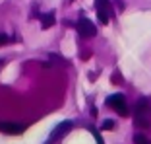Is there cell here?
Masks as SVG:
<instances>
[{"instance_id": "cell-1", "label": "cell", "mask_w": 151, "mask_h": 144, "mask_svg": "<svg viewBox=\"0 0 151 144\" xmlns=\"http://www.w3.org/2000/svg\"><path fill=\"white\" fill-rule=\"evenodd\" d=\"M134 123L139 129H147L151 125V103L149 99L142 97L136 105V113H134Z\"/></svg>"}, {"instance_id": "cell-2", "label": "cell", "mask_w": 151, "mask_h": 144, "mask_svg": "<svg viewBox=\"0 0 151 144\" xmlns=\"http://www.w3.org/2000/svg\"><path fill=\"white\" fill-rule=\"evenodd\" d=\"M107 105L112 107L118 115H128V105H126V97L122 94H112L109 95L107 99Z\"/></svg>"}, {"instance_id": "cell-3", "label": "cell", "mask_w": 151, "mask_h": 144, "mask_svg": "<svg viewBox=\"0 0 151 144\" xmlns=\"http://www.w3.org/2000/svg\"><path fill=\"white\" fill-rule=\"evenodd\" d=\"M78 33H80L81 37H93V35H97V27H95V23L91 22V20L81 18L80 22H78Z\"/></svg>"}, {"instance_id": "cell-4", "label": "cell", "mask_w": 151, "mask_h": 144, "mask_svg": "<svg viewBox=\"0 0 151 144\" xmlns=\"http://www.w3.org/2000/svg\"><path fill=\"white\" fill-rule=\"evenodd\" d=\"M95 8H97L99 22L109 23V18H111V2L109 0H95Z\"/></svg>"}, {"instance_id": "cell-5", "label": "cell", "mask_w": 151, "mask_h": 144, "mask_svg": "<svg viewBox=\"0 0 151 144\" xmlns=\"http://www.w3.org/2000/svg\"><path fill=\"white\" fill-rule=\"evenodd\" d=\"M23 131L25 127L18 123H0V132H6V135H22Z\"/></svg>"}, {"instance_id": "cell-6", "label": "cell", "mask_w": 151, "mask_h": 144, "mask_svg": "<svg viewBox=\"0 0 151 144\" xmlns=\"http://www.w3.org/2000/svg\"><path fill=\"white\" fill-rule=\"evenodd\" d=\"M72 129V121H64V123H60V125L56 127L52 131V135H50V140H56V138H60V136L64 135V132H68Z\"/></svg>"}, {"instance_id": "cell-7", "label": "cell", "mask_w": 151, "mask_h": 144, "mask_svg": "<svg viewBox=\"0 0 151 144\" xmlns=\"http://www.w3.org/2000/svg\"><path fill=\"white\" fill-rule=\"evenodd\" d=\"M54 14H43L41 16V25H43V29H49V27L54 25Z\"/></svg>"}, {"instance_id": "cell-8", "label": "cell", "mask_w": 151, "mask_h": 144, "mask_svg": "<svg viewBox=\"0 0 151 144\" xmlns=\"http://www.w3.org/2000/svg\"><path fill=\"white\" fill-rule=\"evenodd\" d=\"M134 142H136V144H151V140L147 138V136H143L142 132H138V135L134 136Z\"/></svg>"}, {"instance_id": "cell-9", "label": "cell", "mask_w": 151, "mask_h": 144, "mask_svg": "<svg viewBox=\"0 0 151 144\" xmlns=\"http://www.w3.org/2000/svg\"><path fill=\"white\" fill-rule=\"evenodd\" d=\"M114 129V121L107 119V121H103V131H112Z\"/></svg>"}, {"instance_id": "cell-10", "label": "cell", "mask_w": 151, "mask_h": 144, "mask_svg": "<svg viewBox=\"0 0 151 144\" xmlns=\"http://www.w3.org/2000/svg\"><path fill=\"white\" fill-rule=\"evenodd\" d=\"M6 43H8V35L0 33V45H6Z\"/></svg>"}, {"instance_id": "cell-11", "label": "cell", "mask_w": 151, "mask_h": 144, "mask_svg": "<svg viewBox=\"0 0 151 144\" xmlns=\"http://www.w3.org/2000/svg\"><path fill=\"white\" fill-rule=\"evenodd\" d=\"M93 135H95V138H97V142H99V144H103V140H101V135H99L97 131H93Z\"/></svg>"}, {"instance_id": "cell-12", "label": "cell", "mask_w": 151, "mask_h": 144, "mask_svg": "<svg viewBox=\"0 0 151 144\" xmlns=\"http://www.w3.org/2000/svg\"><path fill=\"white\" fill-rule=\"evenodd\" d=\"M2 64H4V60H0V66H2Z\"/></svg>"}]
</instances>
